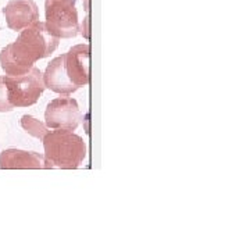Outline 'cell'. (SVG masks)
Instances as JSON below:
<instances>
[{"label": "cell", "instance_id": "52a82bcc", "mask_svg": "<svg viewBox=\"0 0 250 250\" xmlns=\"http://www.w3.org/2000/svg\"><path fill=\"white\" fill-rule=\"evenodd\" d=\"M1 170H47L53 164L43 154L20 149H6L0 153Z\"/></svg>", "mask_w": 250, "mask_h": 250}, {"label": "cell", "instance_id": "30bf717a", "mask_svg": "<svg viewBox=\"0 0 250 250\" xmlns=\"http://www.w3.org/2000/svg\"><path fill=\"white\" fill-rule=\"evenodd\" d=\"M13 104L10 103L9 95H7V88L3 77H0V113H9L13 110Z\"/></svg>", "mask_w": 250, "mask_h": 250}, {"label": "cell", "instance_id": "7a4b0ae2", "mask_svg": "<svg viewBox=\"0 0 250 250\" xmlns=\"http://www.w3.org/2000/svg\"><path fill=\"white\" fill-rule=\"evenodd\" d=\"M90 78V47L88 43L71 47L47 64L43 82L47 89L64 96L83 88Z\"/></svg>", "mask_w": 250, "mask_h": 250}, {"label": "cell", "instance_id": "3957f363", "mask_svg": "<svg viewBox=\"0 0 250 250\" xmlns=\"http://www.w3.org/2000/svg\"><path fill=\"white\" fill-rule=\"evenodd\" d=\"M45 157L62 170H75L86 159V143L80 135L67 129L49 131L42 139Z\"/></svg>", "mask_w": 250, "mask_h": 250}, {"label": "cell", "instance_id": "8992f818", "mask_svg": "<svg viewBox=\"0 0 250 250\" xmlns=\"http://www.w3.org/2000/svg\"><path fill=\"white\" fill-rule=\"evenodd\" d=\"M82 114L77 100L72 98H57L52 100L45 111V125L49 129L75 131L81 124Z\"/></svg>", "mask_w": 250, "mask_h": 250}, {"label": "cell", "instance_id": "9c48e42d", "mask_svg": "<svg viewBox=\"0 0 250 250\" xmlns=\"http://www.w3.org/2000/svg\"><path fill=\"white\" fill-rule=\"evenodd\" d=\"M21 126L24 128V131L28 132L29 135H32V136H35L38 139H43L45 138V135L49 132V128L46 126L45 124H42L39 120H36L35 117L32 116H25L21 117Z\"/></svg>", "mask_w": 250, "mask_h": 250}, {"label": "cell", "instance_id": "5b68a950", "mask_svg": "<svg viewBox=\"0 0 250 250\" xmlns=\"http://www.w3.org/2000/svg\"><path fill=\"white\" fill-rule=\"evenodd\" d=\"M45 13V25L52 35L59 39L78 35L80 21L75 0H46Z\"/></svg>", "mask_w": 250, "mask_h": 250}, {"label": "cell", "instance_id": "6da1fadb", "mask_svg": "<svg viewBox=\"0 0 250 250\" xmlns=\"http://www.w3.org/2000/svg\"><path fill=\"white\" fill-rule=\"evenodd\" d=\"M59 38L53 36L45 22L36 21L20 31L17 41L0 52V65L6 75H21L28 72L36 62L49 57L59 46Z\"/></svg>", "mask_w": 250, "mask_h": 250}, {"label": "cell", "instance_id": "ba28073f", "mask_svg": "<svg viewBox=\"0 0 250 250\" xmlns=\"http://www.w3.org/2000/svg\"><path fill=\"white\" fill-rule=\"evenodd\" d=\"M10 29L20 32L39 20V9L34 0H10L3 9Z\"/></svg>", "mask_w": 250, "mask_h": 250}, {"label": "cell", "instance_id": "277c9868", "mask_svg": "<svg viewBox=\"0 0 250 250\" xmlns=\"http://www.w3.org/2000/svg\"><path fill=\"white\" fill-rule=\"evenodd\" d=\"M3 80L13 107H29L35 104L46 89L43 74L35 65L25 74L6 75Z\"/></svg>", "mask_w": 250, "mask_h": 250}]
</instances>
